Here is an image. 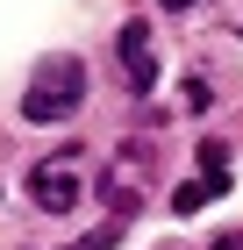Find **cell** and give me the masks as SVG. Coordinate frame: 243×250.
I'll return each instance as SVG.
<instances>
[{"label": "cell", "instance_id": "obj_2", "mask_svg": "<svg viewBox=\"0 0 243 250\" xmlns=\"http://www.w3.org/2000/svg\"><path fill=\"white\" fill-rule=\"evenodd\" d=\"M29 193H36L43 214H72L79 193H86V150H50L36 172H29Z\"/></svg>", "mask_w": 243, "mask_h": 250}, {"label": "cell", "instance_id": "obj_6", "mask_svg": "<svg viewBox=\"0 0 243 250\" xmlns=\"http://www.w3.org/2000/svg\"><path fill=\"white\" fill-rule=\"evenodd\" d=\"M207 250H243V229H229V236H215Z\"/></svg>", "mask_w": 243, "mask_h": 250}, {"label": "cell", "instance_id": "obj_3", "mask_svg": "<svg viewBox=\"0 0 243 250\" xmlns=\"http://www.w3.org/2000/svg\"><path fill=\"white\" fill-rule=\"evenodd\" d=\"M143 179H150V150H143V143H129V150L108 165V208H114V222H129V214H136Z\"/></svg>", "mask_w": 243, "mask_h": 250}, {"label": "cell", "instance_id": "obj_1", "mask_svg": "<svg viewBox=\"0 0 243 250\" xmlns=\"http://www.w3.org/2000/svg\"><path fill=\"white\" fill-rule=\"evenodd\" d=\"M79 100H86V64L79 58H50L43 72H29L22 115L29 122H65V115H79Z\"/></svg>", "mask_w": 243, "mask_h": 250}, {"label": "cell", "instance_id": "obj_7", "mask_svg": "<svg viewBox=\"0 0 243 250\" xmlns=\"http://www.w3.org/2000/svg\"><path fill=\"white\" fill-rule=\"evenodd\" d=\"M157 7H193V0H157Z\"/></svg>", "mask_w": 243, "mask_h": 250}, {"label": "cell", "instance_id": "obj_4", "mask_svg": "<svg viewBox=\"0 0 243 250\" xmlns=\"http://www.w3.org/2000/svg\"><path fill=\"white\" fill-rule=\"evenodd\" d=\"M114 50H122V79H129V93H150V86H157V50H150V29H143V21H129V29L114 36Z\"/></svg>", "mask_w": 243, "mask_h": 250}, {"label": "cell", "instance_id": "obj_5", "mask_svg": "<svg viewBox=\"0 0 243 250\" xmlns=\"http://www.w3.org/2000/svg\"><path fill=\"white\" fill-rule=\"evenodd\" d=\"M215 193H229V172H222V143H207V150H200V172H193L186 186L172 193V208H179V214H193V208H207Z\"/></svg>", "mask_w": 243, "mask_h": 250}]
</instances>
